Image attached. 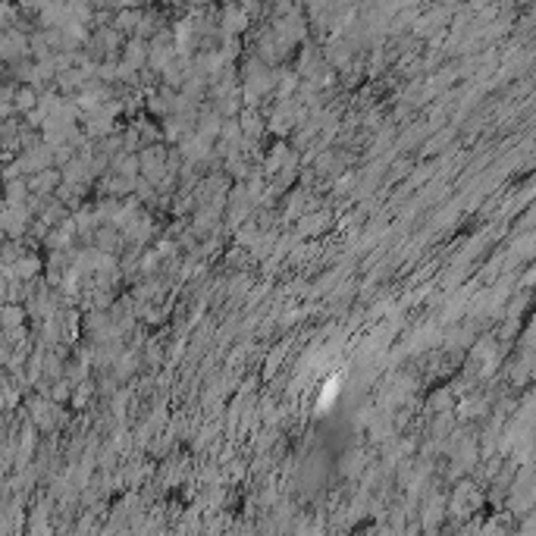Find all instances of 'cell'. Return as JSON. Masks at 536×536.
<instances>
[{
    "instance_id": "1",
    "label": "cell",
    "mask_w": 536,
    "mask_h": 536,
    "mask_svg": "<svg viewBox=\"0 0 536 536\" xmlns=\"http://www.w3.org/2000/svg\"><path fill=\"white\" fill-rule=\"evenodd\" d=\"M126 60H129V66H138L141 60H145V41H132L126 48Z\"/></svg>"
}]
</instances>
